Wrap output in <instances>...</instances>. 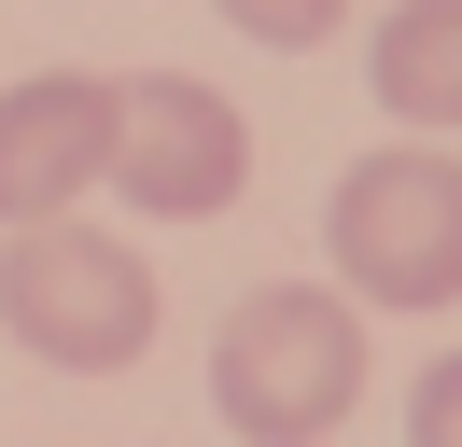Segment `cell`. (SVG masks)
I'll return each instance as SVG.
<instances>
[{
  "label": "cell",
  "mask_w": 462,
  "mask_h": 447,
  "mask_svg": "<svg viewBox=\"0 0 462 447\" xmlns=\"http://www.w3.org/2000/svg\"><path fill=\"white\" fill-rule=\"evenodd\" d=\"M365 406V307L322 279H266L210 335V419L238 447H322Z\"/></svg>",
  "instance_id": "1"
},
{
  "label": "cell",
  "mask_w": 462,
  "mask_h": 447,
  "mask_svg": "<svg viewBox=\"0 0 462 447\" xmlns=\"http://www.w3.org/2000/svg\"><path fill=\"white\" fill-rule=\"evenodd\" d=\"M0 335L57 378H126L154 350V266L98 224H14L0 238Z\"/></svg>",
  "instance_id": "2"
},
{
  "label": "cell",
  "mask_w": 462,
  "mask_h": 447,
  "mask_svg": "<svg viewBox=\"0 0 462 447\" xmlns=\"http://www.w3.org/2000/svg\"><path fill=\"white\" fill-rule=\"evenodd\" d=\"M322 238H337L350 307H462V154H434V140L350 154Z\"/></svg>",
  "instance_id": "3"
},
{
  "label": "cell",
  "mask_w": 462,
  "mask_h": 447,
  "mask_svg": "<svg viewBox=\"0 0 462 447\" xmlns=\"http://www.w3.org/2000/svg\"><path fill=\"white\" fill-rule=\"evenodd\" d=\"M98 182H113L126 210H154V224H210L253 182V112H238L225 84H197V70H126Z\"/></svg>",
  "instance_id": "4"
},
{
  "label": "cell",
  "mask_w": 462,
  "mask_h": 447,
  "mask_svg": "<svg viewBox=\"0 0 462 447\" xmlns=\"http://www.w3.org/2000/svg\"><path fill=\"white\" fill-rule=\"evenodd\" d=\"M98 154H113V84L98 70L0 84V238H14V224H57L70 196L98 182Z\"/></svg>",
  "instance_id": "5"
},
{
  "label": "cell",
  "mask_w": 462,
  "mask_h": 447,
  "mask_svg": "<svg viewBox=\"0 0 462 447\" xmlns=\"http://www.w3.org/2000/svg\"><path fill=\"white\" fill-rule=\"evenodd\" d=\"M365 84H378V112L406 140L462 126V0H393L378 42H365Z\"/></svg>",
  "instance_id": "6"
},
{
  "label": "cell",
  "mask_w": 462,
  "mask_h": 447,
  "mask_svg": "<svg viewBox=\"0 0 462 447\" xmlns=\"http://www.w3.org/2000/svg\"><path fill=\"white\" fill-rule=\"evenodd\" d=\"M210 14H225L238 42H266V56H309V42L350 28V0H210Z\"/></svg>",
  "instance_id": "7"
},
{
  "label": "cell",
  "mask_w": 462,
  "mask_h": 447,
  "mask_svg": "<svg viewBox=\"0 0 462 447\" xmlns=\"http://www.w3.org/2000/svg\"><path fill=\"white\" fill-rule=\"evenodd\" d=\"M406 447H462V350L420 363V391H406Z\"/></svg>",
  "instance_id": "8"
}]
</instances>
